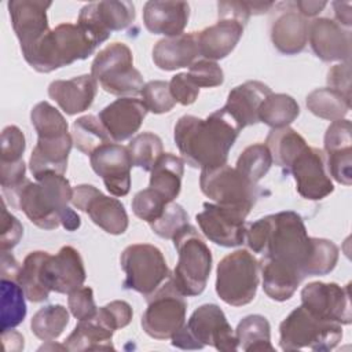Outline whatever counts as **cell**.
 <instances>
[{
	"mask_svg": "<svg viewBox=\"0 0 352 352\" xmlns=\"http://www.w3.org/2000/svg\"><path fill=\"white\" fill-rule=\"evenodd\" d=\"M91 76L107 94L128 98L140 94L144 82L142 73L133 67V55L124 43H111L98 52Z\"/></svg>",
	"mask_w": 352,
	"mask_h": 352,
	"instance_id": "obj_8",
	"label": "cell"
},
{
	"mask_svg": "<svg viewBox=\"0 0 352 352\" xmlns=\"http://www.w3.org/2000/svg\"><path fill=\"white\" fill-rule=\"evenodd\" d=\"M272 157L264 143H254L248 146L236 160L235 169L253 183H258L270 170Z\"/></svg>",
	"mask_w": 352,
	"mask_h": 352,
	"instance_id": "obj_43",
	"label": "cell"
},
{
	"mask_svg": "<svg viewBox=\"0 0 352 352\" xmlns=\"http://www.w3.org/2000/svg\"><path fill=\"white\" fill-rule=\"evenodd\" d=\"M219 21L195 32L199 55L209 60L223 59L232 52L250 18L246 1H219Z\"/></svg>",
	"mask_w": 352,
	"mask_h": 352,
	"instance_id": "obj_10",
	"label": "cell"
},
{
	"mask_svg": "<svg viewBox=\"0 0 352 352\" xmlns=\"http://www.w3.org/2000/svg\"><path fill=\"white\" fill-rule=\"evenodd\" d=\"M72 197L73 188L63 175L45 173L34 183L26 179L10 202L38 228L55 230L62 226L66 231H76L81 219L69 208Z\"/></svg>",
	"mask_w": 352,
	"mask_h": 352,
	"instance_id": "obj_2",
	"label": "cell"
},
{
	"mask_svg": "<svg viewBox=\"0 0 352 352\" xmlns=\"http://www.w3.org/2000/svg\"><path fill=\"white\" fill-rule=\"evenodd\" d=\"M296 8L302 16H316L324 10L327 1H315V0H297L294 1Z\"/></svg>",
	"mask_w": 352,
	"mask_h": 352,
	"instance_id": "obj_58",
	"label": "cell"
},
{
	"mask_svg": "<svg viewBox=\"0 0 352 352\" xmlns=\"http://www.w3.org/2000/svg\"><path fill=\"white\" fill-rule=\"evenodd\" d=\"M140 95H142V102L144 103L147 110L154 114L168 113L176 104V100L170 95L168 81H162V80L148 81L143 85Z\"/></svg>",
	"mask_w": 352,
	"mask_h": 352,
	"instance_id": "obj_46",
	"label": "cell"
},
{
	"mask_svg": "<svg viewBox=\"0 0 352 352\" xmlns=\"http://www.w3.org/2000/svg\"><path fill=\"white\" fill-rule=\"evenodd\" d=\"M311 252L312 236H308L298 213L285 210L260 219L257 253L263 258L286 265L305 278Z\"/></svg>",
	"mask_w": 352,
	"mask_h": 352,
	"instance_id": "obj_3",
	"label": "cell"
},
{
	"mask_svg": "<svg viewBox=\"0 0 352 352\" xmlns=\"http://www.w3.org/2000/svg\"><path fill=\"white\" fill-rule=\"evenodd\" d=\"M338 261V248L324 238H312V252L307 267V276H322L331 272Z\"/></svg>",
	"mask_w": 352,
	"mask_h": 352,
	"instance_id": "obj_45",
	"label": "cell"
},
{
	"mask_svg": "<svg viewBox=\"0 0 352 352\" xmlns=\"http://www.w3.org/2000/svg\"><path fill=\"white\" fill-rule=\"evenodd\" d=\"M248 3V8L250 11V15H260L264 12H268L272 10V7L275 6V3L272 1H246Z\"/></svg>",
	"mask_w": 352,
	"mask_h": 352,
	"instance_id": "obj_59",
	"label": "cell"
},
{
	"mask_svg": "<svg viewBox=\"0 0 352 352\" xmlns=\"http://www.w3.org/2000/svg\"><path fill=\"white\" fill-rule=\"evenodd\" d=\"M238 348L245 352L275 351L271 344V326L263 315H248L236 326Z\"/></svg>",
	"mask_w": 352,
	"mask_h": 352,
	"instance_id": "obj_35",
	"label": "cell"
},
{
	"mask_svg": "<svg viewBox=\"0 0 352 352\" xmlns=\"http://www.w3.org/2000/svg\"><path fill=\"white\" fill-rule=\"evenodd\" d=\"M326 164L330 176L344 184L352 183V126L349 120L333 121L324 133Z\"/></svg>",
	"mask_w": 352,
	"mask_h": 352,
	"instance_id": "obj_24",
	"label": "cell"
},
{
	"mask_svg": "<svg viewBox=\"0 0 352 352\" xmlns=\"http://www.w3.org/2000/svg\"><path fill=\"white\" fill-rule=\"evenodd\" d=\"M47 254L48 252L43 250L30 252L21 265L16 282L23 289L26 298L32 302H43L50 297V290L43 285L40 275L41 264Z\"/></svg>",
	"mask_w": 352,
	"mask_h": 352,
	"instance_id": "obj_39",
	"label": "cell"
},
{
	"mask_svg": "<svg viewBox=\"0 0 352 352\" xmlns=\"http://www.w3.org/2000/svg\"><path fill=\"white\" fill-rule=\"evenodd\" d=\"M1 279H11L18 280V275L21 271L19 263L15 260V257L8 252H1Z\"/></svg>",
	"mask_w": 352,
	"mask_h": 352,
	"instance_id": "obj_56",
	"label": "cell"
},
{
	"mask_svg": "<svg viewBox=\"0 0 352 352\" xmlns=\"http://www.w3.org/2000/svg\"><path fill=\"white\" fill-rule=\"evenodd\" d=\"M190 6L186 1L151 0L143 7V22L153 34L180 36L188 23Z\"/></svg>",
	"mask_w": 352,
	"mask_h": 352,
	"instance_id": "obj_27",
	"label": "cell"
},
{
	"mask_svg": "<svg viewBox=\"0 0 352 352\" xmlns=\"http://www.w3.org/2000/svg\"><path fill=\"white\" fill-rule=\"evenodd\" d=\"M114 330L110 329L99 316L95 314L89 319L78 320L74 330L65 340L66 351L81 352V351H109L114 349L111 342Z\"/></svg>",
	"mask_w": 352,
	"mask_h": 352,
	"instance_id": "obj_31",
	"label": "cell"
},
{
	"mask_svg": "<svg viewBox=\"0 0 352 352\" xmlns=\"http://www.w3.org/2000/svg\"><path fill=\"white\" fill-rule=\"evenodd\" d=\"M341 338L340 323L318 319L302 305L293 309L279 324V345L283 351L309 348L326 352L334 349Z\"/></svg>",
	"mask_w": 352,
	"mask_h": 352,
	"instance_id": "obj_7",
	"label": "cell"
},
{
	"mask_svg": "<svg viewBox=\"0 0 352 352\" xmlns=\"http://www.w3.org/2000/svg\"><path fill=\"white\" fill-rule=\"evenodd\" d=\"M98 92V81L91 74L70 80H55L48 85V96L67 114L74 116L91 107Z\"/></svg>",
	"mask_w": 352,
	"mask_h": 352,
	"instance_id": "obj_28",
	"label": "cell"
},
{
	"mask_svg": "<svg viewBox=\"0 0 352 352\" xmlns=\"http://www.w3.org/2000/svg\"><path fill=\"white\" fill-rule=\"evenodd\" d=\"M305 104L314 116L329 121L342 120L351 109V100L329 87L309 92Z\"/></svg>",
	"mask_w": 352,
	"mask_h": 352,
	"instance_id": "obj_37",
	"label": "cell"
},
{
	"mask_svg": "<svg viewBox=\"0 0 352 352\" xmlns=\"http://www.w3.org/2000/svg\"><path fill=\"white\" fill-rule=\"evenodd\" d=\"M146 300L147 308L140 322L144 333L155 340L172 338L186 323L184 296L169 278Z\"/></svg>",
	"mask_w": 352,
	"mask_h": 352,
	"instance_id": "obj_12",
	"label": "cell"
},
{
	"mask_svg": "<svg viewBox=\"0 0 352 352\" xmlns=\"http://www.w3.org/2000/svg\"><path fill=\"white\" fill-rule=\"evenodd\" d=\"M67 305H69L72 315L77 320L89 319L98 311V307L94 300V292L88 286L80 287V289L72 292L67 297Z\"/></svg>",
	"mask_w": 352,
	"mask_h": 352,
	"instance_id": "obj_52",
	"label": "cell"
},
{
	"mask_svg": "<svg viewBox=\"0 0 352 352\" xmlns=\"http://www.w3.org/2000/svg\"><path fill=\"white\" fill-rule=\"evenodd\" d=\"M72 136L76 148L85 155H91L100 146L113 142L100 120L92 114L82 116L73 122Z\"/></svg>",
	"mask_w": 352,
	"mask_h": 352,
	"instance_id": "obj_38",
	"label": "cell"
},
{
	"mask_svg": "<svg viewBox=\"0 0 352 352\" xmlns=\"http://www.w3.org/2000/svg\"><path fill=\"white\" fill-rule=\"evenodd\" d=\"M120 264L125 272L124 289L135 290L146 298L172 275L162 252L150 243L126 246L121 253Z\"/></svg>",
	"mask_w": 352,
	"mask_h": 352,
	"instance_id": "obj_11",
	"label": "cell"
},
{
	"mask_svg": "<svg viewBox=\"0 0 352 352\" xmlns=\"http://www.w3.org/2000/svg\"><path fill=\"white\" fill-rule=\"evenodd\" d=\"M26 148L25 135L16 125H8L1 132L0 164H16L23 161Z\"/></svg>",
	"mask_w": 352,
	"mask_h": 352,
	"instance_id": "obj_49",
	"label": "cell"
},
{
	"mask_svg": "<svg viewBox=\"0 0 352 352\" xmlns=\"http://www.w3.org/2000/svg\"><path fill=\"white\" fill-rule=\"evenodd\" d=\"M23 235V227L21 221L7 210L6 201L3 199V214H1V232H0V249L8 252L18 245Z\"/></svg>",
	"mask_w": 352,
	"mask_h": 352,
	"instance_id": "obj_53",
	"label": "cell"
},
{
	"mask_svg": "<svg viewBox=\"0 0 352 352\" xmlns=\"http://www.w3.org/2000/svg\"><path fill=\"white\" fill-rule=\"evenodd\" d=\"M199 187L204 195L216 204L238 208L248 213L261 195V190L256 183L227 164L212 169H202Z\"/></svg>",
	"mask_w": 352,
	"mask_h": 352,
	"instance_id": "obj_13",
	"label": "cell"
},
{
	"mask_svg": "<svg viewBox=\"0 0 352 352\" xmlns=\"http://www.w3.org/2000/svg\"><path fill=\"white\" fill-rule=\"evenodd\" d=\"M248 214L238 208L205 202L204 210L195 219L210 242L223 248H235L245 242Z\"/></svg>",
	"mask_w": 352,
	"mask_h": 352,
	"instance_id": "obj_16",
	"label": "cell"
},
{
	"mask_svg": "<svg viewBox=\"0 0 352 352\" xmlns=\"http://www.w3.org/2000/svg\"><path fill=\"white\" fill-rule=\"evenodd\" d=\"M69 324V312L60 304L40 308L30 320L32 333L41 341L56 340Z\"/></svg>",
	"mask_w": 352,
	"mask_h": 352,
	"instance_id": "obj_40",
	"label": "cell"
},
{
	"mask_svg": "<svg viewBox=\"0 0 352 352\" xmlns=\"http://www.w3.org/2000/svg\"><path fill=\"white\" fill-rule=\"evenodd\" d=\"M271 94V88L264 82L246 81L230 91L221 109L235 121L239 129H243L258 122V109Z\"/></svg>",
	"mask_w": 352,
	"mask_h": 352,
	"instance_id": "obj_26",
	"label": "cell"
},
{
	"mask_svg": "<svg viewBox=\"0 0 352 352\" xmlns=\"http://www.w3.org/2000/svg\"><path fill=\"white\" fill-rule=\"evenodd\" d=\"M333 8H334V15H336V22L340 23L341 26L349 29L352 25L351 3L349 1H334Z\"/></svg>",
	"mask_w": 352,
	"mask_h": 352,
	"instance_id": "obj_57",
	"label": "cell"
},
{
	"mask_svg": "<svg viewBox=\"0 0 352 352\" xmlns=\"http://www.w3.org/2000/svg\"><path fill=\"white\" fill-rule=\"evenodd\" d=\"M198 56L199 51L195 32L161 38L153 48L154 65L165 72L190 67Z\"/></svg>",
	"mask_w": 352,
	"mask_h": 352,
	"instance_id": "obj_30",
	"label": "cell"
},
{
	"mask_svg": "<svg viewBox=\"0 0 352 352\" xmlns=\"http://www.w3.org/2000/svg\"><path fill=\"white\" fill-rule=\"evenodd\" d=\"M94 172L102 177L106 190L114 197H125L131 190V168L133 166L128 147L107 143L89 155Z\"/></svg>",
	"mask_w": 352,
	"mask_h": 352,
	"instance_id": "obj_20",
	"label": "cell"
},
{
	"mask_svg": "<svg viewBox=\"0 0 352 352\" xmlns=\"http://www.w3.org/2000/svg\"><path fill=\"white\" fill-rule=\"evenodd\" d=\"M147 111V107L140 99L128 96L118 98L107 104L100 110L98 118L113 142H124L139 131Z\"/></svg>",
	"mask_w": 352,
	"mask_h": 352,
	"instance_id": "obj_25",
	"label": "cell"
},
{
	"mask_svg": "<svg viewBox=\"0 0 352 352\" xmlns=\"http://www.w3.org/2000/svg\"><path fill=\"white\" fill-rule=\"evenodd\" d=\"M51 6V1L40 0H11L7 3L11 25L23 56L51 30L47 18V10Z\"/></svg>",
	"mask_w": 352,
	"mask_h": 352,
	"instance_id": "obj_19",
	"label": "cell"
},
{
	"mask_svg": "<svg viewBox=\"0 0 352 352\" xmlns=\"http://www.w3.org/2000/svg\"><path fill=\"white\" fill-rule=\"evenodd\" d=\"M264 144L268 147L272 161L286 173H289L294 158L308 146L305 139L290 126L271 129Z\"/></svg>",
	"mask_w": 352,
	"mask_h": 352,
	"instance_id": "obj_34",
	"label": "cell"
},
{
	"mask_svg": "<svg viewBox=\"0 0 352 352\" xmlns=\"http://www.w3.org/2000/svg\"><path fill=\"white\" fill-rule=\"evenodd\" d=\"M276 15L271 23V41L283 55L300 54L308 41V21L294 6V1L275 4Z\"/></svg>",
	"mask_w": 352,
	"mask_h": 352,
	"instance_id": "obj_22",
	"label": "cell"
},
{
	"mask_svg": "<svg viewBox=\"0 0 352 352\" xmlns=\"http://www.w3.org/2000/svg\"><path fill=\"white\" fill-rule=\"evenodd\" d=\"M327 85L329 88L340 92L346 99L351 100V63L344 62L334 65L327 72Z\"/></svg>",
	"mask_w": 352,
	"mask_h": 352,
	"instance_id": "obj_55",
	"label": "cell"
},
{
	"mask_svg": "<svg viewBox=\"0 0 352 352\" xmlns=\"http://www.w3.org/2000/svg\"><path fill=\"white\" fill-rule=\"evenodd\" d=\"M260 282V263L246 249H238L220 260L216 268V293L228 305L252 302Z\"/></svg>",
	"mask_w": 352,
	"mask_h": 352,
	"instance_id": "obj_9",
	"label": "cell"
},
{
	"mask_svg": "<svg viewBox=\"0 0 352 352\" xmlns=\"http://www.w3.org/2000/svg\"><path fill=\"white\" fill-rule=\"evenodd\" d=\"M30 122L37 138H58L69 133V125L65 117L45 100L37 103L32 109Z\"/></svg>",
	"mask_w": 352,
	"mask_h": 352,
	"instance_id": "obj_42",
	"label": "cell"
},
{
	"mask_svg": "<svg viewBox=\"0 0 352 352\" xmlns=\"http://www.w3.org/2000/svg\"><path fill=\"white\" fill-rule=\"evenodd\" d=\"M170 340L172 345L180 349H202L206 345L224 352L238 349L235 333L224 312L216 304L198 307L188 322Z\"/></svg>",
	"mask_w": 352,
	"mask_h": 352,
	"instance_id": "obj_6",
	"label": "cell"
},
{
	"mask_svg": "<svg viewBox=\"0 0 352 352\" xmlns=\"http://www.w3.org/2000/svg\"><path fill=\"white\" fill-rule=\"evenodd\" d=\"M239 132L235 121L219 109L205 120L190 114L180 117L175 124L173 139L184 162L202 170L227 164Z\"/></svg>",
	"mask_w": 352,
	"mask_h": 352,
	"instance_id": "obj_1",
	"label": "cell"
},
{
	"mask_svg": "<svg viewBox=\"0 0 352 352\" xmlns=\"http://www.w3.org/2000/svg\"><path fill=\"white\" fill-rule=\"evenodd\" d=\"M43 285L50 290L60 294H70L82 287L87 274L81 254L73 246H62L52 256L47 254L40 270Z\"/></svg>",
	"mask_w": 352,
	"mask_h": 352,
	"instance_id": "obj_18",
	"label": "cell"
},
{
	"mask_svg": "<svg viewBox=\"0 0 352 352\" xmlns=\"http://www.w3.org/2000/svg\"><path fill=\"white\" fill-rule=\"evenodd\" d=\"M72 146L73 136L70 133L58 138H37L29 160L33 177L37 179L45 173L65 175Z\"/></svg>",
	"mask_w": 352,
	"mask_h": 352,
	"instance_id": "obj_29",
	"label": "cell"
},
{
	"mask_svg": "<svg viewBox=\"0 0 352 352\" xmlns=\"http://www.w3.org/2000/svg\"><path fill=\"white\" fill-rule=\"evenodd\" d=\"M169 91L176 103L183 106L192 104L199 95V87L194 84L187 73H179L173 76L169 81Z\"/></svg>",
	"mask_w": 352,
	"mask_h": 352,
	"instance_id": "obj_54",
	"label": "cell"
},
{
	"mask_svg": "<svg viewBox=\"0 0 352 352\" xmlns=\"http://www.w3.org/2000/svg\"><path fill=\"white\" fill-rule=\"evenodd\" d=\"M351 285L311 282L301 290V305L315 318L340 324L352 322Z\"/></svg>",
	"mask_w": 352,
	"mask_h": 352,
	"instance_id": "obj_15",
	"label": "cell"
},
{
	"mask_svg": "<svg viewBox=\"0 0 352 352\" xmlns=\"http://www.w3.org/2000/svg\"><path fill=\"white\" fill-rule=\"evenodd\" d=\"M98 316L114 331L128 326L132 320L133 311L132 307L122 300H114L96 311Z\"/></svg>",
	"mask_w": 352,
	"mask_h": 352,
	"instance_id": "obj_51",
	"label": "cell"
},
{
	"mask_svg": "<svg viewBox=\"0 0 352 352\" xmlns=\"http://www.w3.org/2000/svg\"><path fill=\"white\" fill-rule=\"evenodd\" d=\"M169 202L164 197L148 187L135 194L132 199V212L136 217L150 224L162 216Z\"/></svg>",
	"mask_w": 352,
	"mask_h": 352,
	"instance_id": "obj_47",
	"label": "cell"
},
{
	"mask_svg": "<svg viewBox=\"0 0 352 352\" xmlns=\"http://www.w3.org/2000/svg\"><path fill=\"white\" fill-rule=\"evenodd\" d=\"M258 263L263 276L264 293L275 301H286L292 298L304 276L297 271L270 258L261 257Z\"/></svg>",
	"mask_w": 352,
	"mask_h": 352,
	"instance_id": "obj_32",
	"label": "cell"
},
{
	"mask_svg": "<svg viewBox=\"0 0 352 352\" xmlns=\"http://www.w3.org/2000/svg\"><path fill=\"white\" fill-rule=\"evenodd\" d=\"M72 205L88 213L89 219L103 231L121 235L128 228L125 206L117 199L104 195L92 184H78L73 188Z\"/></svg>",
	"mask_w": 352,
	"mask_h": 352,
	"instance_id": "obj_14",
	"label": "cell"
},
{
	"mask_svg": "<svg viewBox=\"0 0 352 352\" xmlns=\"http://www.w3.org/2000/svg\"><path fill=\"white\" fill-rule=\"evenodd\" d=\"M150 172L148 187L157 191L168 202H173L182 190L184 160L172 153H164Z\"/></svg>",
	"mask_w": 352,
	"mask_h": 352,
	"instance_id": "obj_33",
	"label": "cell"
},
{
	"mask_svg": "<svg viewBox=\"0 0 352 352\" xmlns=\"http://www.w3.org/2000/svg\"><path fill=\"white\" fill-rule=\"evenodd\" d=\"M190 78L199 88H212L221 85L224 81L223 69L214 62L209 59H198L190 67L188 73Z\"/></svg>",
	"mask_w": 352,
	"mask_h": 352,
	"instance_id": "obj_50",
	"label": "cell"
},
{
	"mask_svg": "<svg viewBox=\"0 0 352 352\" xmlns=\"http://www.w3.org/2000/svg\"><path fill=\"white\" fill-rule=\"evenodd\" d=\"M289 173L293 175L297 192L309 201H319L334 191V186L324 169V153L307 146L292 162Z\"/></svg>",
	"mask_w": 352,
	"mask_h": 352,
	"instance_id": "obj_21",
	"label": "cell"
},
{
	"mask_svg": "<svg viewBox=\"0 0 352 352\" xmlns=\"http://www.w3.org/2000/svg\"><path fill=\"white\" fill-rule=\"evenodd\" d=\"M99 44L78 25L59 23L25 55V60L38 73H51L76 60L91 56Z\"/></svg>",
	"mask_w": 352,
	"mask_h": 352,
	"instance_id": "obj_4",
	"label": "cell"
},
{
	"mask_svg": "<svg viewBox=\"0 0 352 352\" xmlns=\"http://www.w3.org/2000/svg\"><path fill=\"white\" fill-rule=\"evenodd\" d=\"M1 331L21 324L26 316L25 293L16 280L1 279Z\"/></svg>",
	"mask_w": 352,
	"mask_h": 352,
	"instance_id": "obj_41",
	"label": "cell"
},
{
	"mask_svg": "<svg viewBox=\"0 0 352 352\" xmlns=\"http://www.w3.org/2000/svg\"><path fill=\"white\" fill-rule=\"evenodd\" d=\"M309 45L323 62L345 60L351 56V30L330 18H315L308 26Z\"/></svg>",
	"mask_w": 352,
	"mask_h": 352,
	"instance_id": "obj_23",
	"label": "cell"
},
{
	"mask_svg": "<svg viewBox=\"0 0 352 352\" xmlns=\"http://www.w3.org/2000/svg\"><path fill=\"white\" fill-rule=\"evenodd\" d=\"M300 114L296 99L286 94H271L258 109V122H264L272 129L289 126Z\"/></svg>",
	"mask_w": 352,
	"mask_h": 352,
	"instance_id": "obj_36",
	"label": "cell"
},
{
	"mask_svg": "<svg viewBox=\"0 0 352 352\" xmlns=\"http://www.w3.org/2000/svg\"><path fill=\"white\" fill-rule=\"evenodd\" d=\"M135 21V6L131 1L104 0L85 4L77 23L98 43H104L111 32L124 30Z\"/></svg>",
	"mask_w": 352,
	"mask_h": 352,
	"instance_id": "obj_17",
	"label": "cell"
},
{
	"mask_svg": "<svg viewBox=\"0 0 352 352\" xmlns=\"http://www.w3.org/2000/svg\"><path fill=\"white\" fill-rule=\"evenodd\" d=\"M172 241L179 260L170 279L184 297L199 296L205 290L212 271V252L190 223Z\"/></svg>",
	"mask_w": 352,
	"mask_h": 352,
	"instance_id": "obj_5",
	"label": "cell"
},
{
	"mask_svg": "<svg viewBox=\"0 0 352 352\" xmlns=\"http://www.w3.org/2000/svg\"><path fill=\"white\" fill-rule=\"evenodd\" d=\"M188 224V214L184 208L176 202H169L165 206L162 216L150 223V228L154 234L164 239H172L184 226Z\"/></svg>",
	"mask_w": 352,
	"mask_h": 352,
	"instance_id": "obj_48",
	"label": "cell"
},
{
	"mask_svg": "<svg viewBox=\"0 0 352 352\" xmlns=\"http://www.w3.org/2000/svg\"><path fill=\"white\" fill-rule=\"evenodd\" d=\"M133 166L150 172L157 160L164 154L162 140L153 132H142L131 139L126 146Z\"/></svg>",
	"mask_w": 352,
	"mask_h": 352,
	"instance_id": "obj_44",
	"label": "cell"
}]
</instances>
